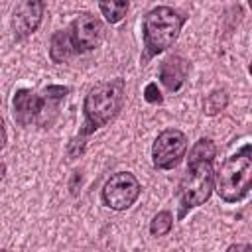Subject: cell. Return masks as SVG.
Masks as SVG:
<instances>
[{"label":"cell","instance_id":"cell-1","mask_svg":"<svg viewBox=\"0 0 252 252\" xmlns=\"http://www.w3.org/2000/svg\"><path fill=\"white\" fill-rule=\"evenodd\" d=\"M104 24L100 18L83 12L75 16L65 30L53 32L49 39V59L55 65L67 63L77 55H85L100 47L104 39Z\"/></svg>","mask_w":252,"mask_h":252},{"label":"cell","instance_id":"cell-2","mask_svg":"<svg viewBox=\"0 0 252 252\" xmlns=\"http://www.w3.org/2000/svg\"><path fill=\"white\" fill-rule=\"evenodd\" d=\"M126 98V81L122 77H114L108 81H100L89 89L83 100V124L79 128L81 138H89L108 122H112Z\"/></svg>","mask_w":252,"mask_h":252},{"label":"cell","instance_id":"cell-3","mask_svg":"<svg viewBox=\"0 0 252 252\" xmlns=\"http://www.w3.org/2000/svg\"><path fill=\"white\" fill-rule=\"evenodd\" d=\"M187 16L171 6H156L142 20V57L140 63L148 65L154 57L169 49L185 26Z\"/></svg>","mask_w":252,"mask_h":252},{"label":"cell","instance_id":"cell-4","mask_svg":"<svg viewBox=\"0 0 252 252\" xmlns=\"http://www.w3.org/2000/svg\"><path fill=\"white\" fill-rule=\"evenodd\" d=\"M252 189V144L228 156L215 173V191L224 203H240Z\"/></svg>","mask_w":252,"mask_h":252},{"label":"cell","instance_id":"cell-5","mask_svg":"<svg viewBox=\"0 0 252 252\" xmlns=\"http://www.w3.org/2000/svg\"><path fill=\"white\" fill-rule=\"evenodd\" d=\"M215 191L213 159H187V169L177 185L179 211L177 219H185L195 207L205 205Z\"/></svg>","mask_w":252,"mask_h":252},{"label":"cell","instance_id":"cell-6","mask_svg":"<svg viewBox=\"0 0 252 252\" xmlns=\"http://www.w3.org/2000/svg\"><path fill=\"white\" fill-rule=\"evenodd\" d=\"M140 193H142V185L132 171H116L104 181L100 189V201L110 211L122 213L128 211L138 201Z\"/></svg>","mask_w":252,"mask_h":252},{"label":"cell","instance_id":"cell-7","mask_svg":"<svg viewBox=\"0 0 252 252\" xmlns=\"http://www.w3.org/2000/svg\"><path fill=\"white\" fill-rule=\"evenodd\" d=\"M187 154V136L177 128L161 130L152 146V163L156 169H173Z\"/></svg>","mask_w":252,"mask_h":252},{"label":"cell","instance_id":"cell-8","mask_svg":"<svg viewBox=\"0 0 252 252\" xmlns=\"http://www.w3.org/2000/svg\"><path fill=\"white\" fill-rule=\"evenodd\" d=\"M45 0H20L12 12V32L14 37L26 39L35 33L43 22Z\"/></svg>","mask_w":252,"mask_h":252},{"label":"cell","instance_id":"cell-9","mask_svg":"<svg viewBox=\"0 0 252 252\" xmlns=\"http://www.w3.org/2000/svg\"><path fill=\"white\" fill-rule=\"evenodd\" d=\"M69 93H71V87H67V85H47L41 93V106H39L35 126H39L43 130L51 128L59 116L61 102L65 100V96Z\"/></svg>","mask_w":252,"mask_h":252},{"label":"cell","instance_id":"cell-10","mask_svg":"<svg viewBox=\"0 0 252 252\" xmlns=\"http://www.w3.org/2000/svg\"><path fill=\"white\" fill-rule=\"evenodd\" d=\"M41 106V94H37L32 89H18L12 96V116L14 122L28 128L35 124L37 114Z\"/></svg>","mask_w":252,"mask_h":252},{"label":"cell","instance_id":"cell-11","mask_svg":"<svg viewBox=\"0 0 252 252\" xmlns=\"http://www.w3.org/2000/svg\"><path fill=\"white\" fill-rule=\"evenodd\" d=\"M189 61L181 55H169L165 57L161 63H159V69H158V79L159 83L169 91V93H177L185 81H187V75H189Z\"/></svg>","mask_w":252,"mask_h":252},{"label":"cell","instance_id":"cell-12","mask_svg":"<svg viewBox=\"0 0 252 252\" xmlns=\"http://www.w3.org/2000/svg\"><path fill=\"white\" fill-rule=\"evenodd\" d=\"M98 8L108 24H118L128 14L130 0H98Z\"/></svg>","mask_w":252,"mask_h":252},{"label":"cell","instance_id":"cell-13","mask_svg":"<svg viewBox=\"0 0 252 252\" xmlns=\"http://www.w3.org/2000/svg\"><path fill=\"white\" fill-rule=\"evenodd\" d=\"M228 106V93L224 89H213L203 98V114L205 116H217Z\"/></svg>","mask_w":252,"mask_h":252},{"label":"cell","instance_id":"cell-14","mask_svg":"<svg viewBox=\"0 0 252 252\" xmlns=\"http://www.w3.org/2000/svg\"><path fill=\"white\" fill-rule=\"evenodd\" d=\"M217 156V146L211 138H199L193 148L189 150V158L187 159H213L215 161Z\"/></svg>","mask_w":252,"mask_h":252},{"label":"cell","instance_id":"cell-15","mask_svg":"<svg viewBox=\"0 0 252 252\" xmlns=\"http://www.w3.org/2000/svg\"><path fill=\"white\" fill-rule=\"evenodd\" d=\"M173 228V215L169 211H159L150 220V234L152 236H165Z\"/></svg>","mask_w":252,"mask_h":252},{"label":"cell","instance_id":"cell-16","mask_svg":"<svg viewBox=\"0 0 252 252\" xmlns=\"http://www.w3.org/2000/svg\"><path fill=\"white\" fill-rule=\"evenodd\" d=\"M85 150H87V138L73 136V138L69 140L65 152H67V158H69V159H77V158H81V156L85 154Z\"/></svg>","mask_w":252,"mask_h":252},{"label":"cell","instance_id":"cell-17","mask_svg":"<svg viewBox=\"0 0 252 252\" xmlns=\"http://www.w3.org/2000/svg\"><path fill=\"white\" fill-rule=\"evenodd\" d=\"M144 100L146 102H150V104H161L163 102V94H161V91L158 89V83H148L146 87H144Z\"/></svg>","mask_w":252,"mask_h":252},{"label":"cell","instance_id":"cell-18","mask_svg":"<svg viewBox=\"0 0 252 252\" xmlns=\"http://www.w3.org/2000/svg\"><path fill=\"white\" fill-rule=\"evenodd\" d=\"M81 183H83V173L75 169V171L71 173V179H69V191H71L73 197L79 195V191H81Z\"/></svg>","mask_w":252,"mask_h":252},{"label":"cell","instance_id":"cell-19","mask_svg":"<svg viewBox=\"0 0 252 252\" xmlns=\"http://www.w3.org/2000/svg\"><path fill=\"white\" fill-rule=\"evenodd\" d=\"M6 142H8V134H6V128H4V124L0 122V152L6 148Z\"/></svg>","mask_w":252,"mask_h":252},{"label":"cell","instance_id":"cell-20","mask_svg":"<svg viewBox=\"0 0 252 252\" xmlns=\"http://www.w3.org/2000/svg\"><path fill=\"white\" fill-rule=\"evenodd\" d=\"M244 248H248V246H246V244H230L226 250H228V252H232V250H244Z\"/></svg>","mask_w":252,"mask_h":252},{"label":"cell","instance_id":"cell-21","mask_svg":"<svg viewBox=\"0 0 252 252\" xmlns=\"http://www.w3.org/2000/svg\"><path fill=\"white\" fill-rule=\"evenodd\" d=\"M4 175H6V163H2V161H0V181L4 179Z\"/></svg>","mask_w":252,"mask_h":252}]
</instances>
